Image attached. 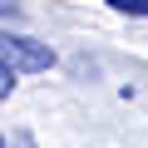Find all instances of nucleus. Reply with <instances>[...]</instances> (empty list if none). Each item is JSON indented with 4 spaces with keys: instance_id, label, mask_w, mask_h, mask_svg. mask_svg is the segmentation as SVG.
<instances>
[{
    "instance_id": "obj_2",
    "label": "nucleus",
    "mask_w": 148,
    "mask_h": 148,
    "mask_svg": "<svg viewBox=\"0 0 148 148\" xmlns=\"http://www.w3.org/2000/svg\"><path fill=\"white\" fill-rule=\"evenodd\" d=\"M114 10H123V15H148V0H109Z\"/></svg>"
},
{
    "instance_id": "obj_1",
    "label": "nucleus",
    "mask_w": 148,
    "mask_h": 148,
    "mask_svg": "<svg viewBox=\"0 0 148 148\" xmlns=\"http://www.w3.org/2000/svg\"><path fill=\"white\" fill-rule=\"evenodd\" d=\"M0 54H5V64L20 69V74H35V69H49L54 64V49L40 45V40H25V35H5V40H0Z\"/></svg>"
},
{
    "instance_id": "obj_3",
    "label": "nucleus",
    "mask_w": 148,
    "mask_h": 148,
    "mask_svg": "<svg viewBox=\"0 0 148 148\" xmlns=\"http://www.w3.org/2000/svg\"><path fill=\"white\" fill-rule=\"evenodd\" d=\"M15 79H20V69H10V64L0 69V94H5V99H10V89H15Z\"/></svg>"
}]
</instances>
